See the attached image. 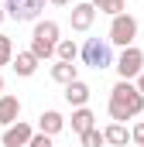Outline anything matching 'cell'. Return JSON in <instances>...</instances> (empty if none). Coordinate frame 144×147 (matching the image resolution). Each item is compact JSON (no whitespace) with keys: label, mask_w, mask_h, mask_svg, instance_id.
I'll return each mask as SVG.
<instances>
[{"label":"cell","mask_w":144,"mask_h":147,"mask_svg":"<svg viewBox=\"0 0 144 147\" xmlns=\"http://www.w3.org/2000/svg\"><path fill=\"white\" fill-rule=\"evenodd\" d=\"M141 113H144V96L137 92L134 82H124L120 79L110 89V120L113 123H127V120H134Z\"/></svg>","instance_id":"cell-1"},{"label":"cell","mask_w":144,"mask_h":147,"mask_svg":"<svg viewBox=\"0 0 144 147\" xmlns=\"http://www.w3.org/2000/svg\"><path fill=\"white\" fill-rule=\"evenodd\" d=\"M55 45H58V24L55 21H38L35 31H31V55H35L38 62H45V58H55Z\"/></svg>","instance_id":"cell-2"},{"label":"cell","mask_w":144,"mask_h":147,"mask_svg":"<svg viewBox=\"0 0 144 147\" xmlns=\"http://www.w3.org/2000/svg\"><path fill=\"white\" fill-rule=\"evenodd\" d=\"M82 62L89 65V69H96V72H103L113 65V51H110V41L107 38H86V45H82Z\"/></svg>","instance_id":"cell-3"},{"label":"cell","mask_w":144,"mask_h":147,"mask_svg":"<svg viewBox=\"0 0 144 147\" xmlns=\"http://www.w3.org/2000/svg\"><path fill=\"white\" fill-rule=\"evenodd\" d=\"M113 65H117V75H120L124 82H134V79L144 72V51L137 48V45H127Z\"/></svg>","instance_id":"cell-4"},{"label":"cell","mask_w":144,"mask_h":147,"mask_svg":"<svg viewBox=\"0 0 144 147\" xmlns=\"http://www.w3.org/2000/svg\"><path fill=\"white\" fill-rule=\"evenodd\" d=\"M134 38H137V17H130V14H117L113 21H110V45H120V48H127V45H134Z\"/></svg>","instance_id":"cell-5"},{"label":"cell","mask_w":144,"mask_h":147,"mask_svg":"<svg viewBox=\"0 0 144 147\" xmlns=\"http://www.w3.org/2000/svg\"><path fill=\"white\" fill-rule=\"evenodd\" d=\"M45 10V0H3V14L14 21H38Z\"/></svg>","instance_id":"cell-6"},{"label":"cell","mask_w":144,"mask_h":147,"mask_svg":"<svg viewBox=\"0 0 144 147\" xmlns=\"http://www.w3.org/2000/svg\"><path fill=\"white\" fill-rule=\"evenodd\" d=\"M69 21H72V31H89L93 21H96V7H93L89 0H86V3H72Z\"/></svg>","instance_id":"cell-7"},{"label":"cell","mask_w":144,"mask_h":147,"mask_svg":"<svg viewBox=\"0 0 144 147\" xmlns=\"http://www.w3.org/2000/svg\"><path fill=\"white\" fill-rule=\"evenodd\" d=\"M31 137H35L31 123L17 120V123H10V127L3 130V147H28V140H31Z\"/></svg>","instance_id":"cell-8"},{"label":"cell","mask_w":144,"mask_h":147,"mask_svg":"<svg viewBox=\"0 0 144 147\" xmlns=\"http://www.w3.org/2000/svg\"><path fill=\"white\" fill-rule=\"evenodd\" d=\"M89 92H93V89H89L82 79H72L69 86H65V103L79 110V106H86V103H89Z\"/></svg>","instance_id":"cell-9"},{"label":"cell","mask_w":144,"mask_h":147,"mask_svg":"<svg viewBox=\"0 0 144 147\" xmlns=\"http://www.w3.org/2000/svg\"><path fill=\"white\" fill-rule=\"evenodd\" d=\"M38 127H41L45 137H55V134L65 130V116H62L58 110H45V113H41V120H38Z\"/></svg>","instance_id":"cell-10"},{"label":"cell","mask_w":144,"mask_h":147,"mask_svg":"<svg viewBox=\"0 0 144 147\" xmlns=\"http://www.w3.org/2000/svg\"><path fill=\"white\" fill-rule=\"evenodd\" d=\"M17 116H21V99L17 96H0V127H10V123H17Z\"/></svg>","instance_id":"cell-11"},{"label":"cell","mask_w":144,"mask_h":147,"mask_svg":"<svg viewBox=\"0 0 144 147\" xmlns=\"http://www.w3.org/2000/svg\"><path fill=\"white\" fill-rule=\"evenodd\" d=\"M96 127V116H93V110L89 106H79V110H72V134H86V130H93Z\"/></svg>","instance_id":"cell-12"},{"label":"cell","mask_w":144,"mask_h":147,"mask_svg":"<svg viewBox=\"0 0 144 147\" xmlns=\"http://www.w3.org/2000/svg\"><path fill=\"white\" fill-rule=\"evenodd\" d=\"M10 62H14V72L24 75V79L38 72V58L31 55V51H17V58H10Z\"/></svg>","instance_id":"cell-13"},{"label":"cell","mask_w":144,"mask_h":147,"mask_svg":"<svg viewBox=\"0 0 144 147\" xmlns=\"http://www.w3.org/2000/svg\"><path fill=\"white\" fill-rule=\"evenodd\" d=\"M103 140L113 147H127V140H130V130L124 127V123H110L107 130H103Z\"/></svg>","instance_id":"cell-14"},{"label":"cell","mask_w":144,"mask_h":147,"mask_svg":"<svg viewBox=\"0 0 144 147\" xmlns=\"http://www.w3.org/2000/svg\"><path fill=\"white\" fill-rule=\"evenodd\" d=\"M52 79L62 82V86H69L72 79H79V69H75L72 62H55V65H52Z\"/></svg>","instance_id":"cell-15"},{"label":"cell","mask_w":144,"mask_h":147,"mask_svg":"<svg viewBox=\"0 0 144 147\" xmlns=\"http://www.w3.org/2000/svg\"><path fill=\"white\" fill-rule=\"evenodd\" d=\"M55 58H58V62H75V58H79L75 41H69V38H58V45H55Z\"/></svg>","instance_id":"cell-16"},{"label":"cell","mask_w":144,"mask_h":147,"mask_svg":"<svg viewBox=\"0 0 144 147\" xmlns=\"http://www.w3.org/2000/svg\"><path fill=\"white\" fill-rule=\"evenodd\" d=\"M10 58H14V41L0 34V65H10Z\"/></svg>","instance_id":"cell-17"},{"label":"cell","mask_w":144,"mask_h":147,"mask_svg":"<svg viewBox=\"0 0 144 147\" xmlns=\"http://www.w3.org/2000/svg\"><path fill=\"white\" fill-rule=\"evenodd\" d=\"M107 144V140H103V130H96V127H93V130H86V134H82V147H103Z\"/></svg>","instance_id":"cell-18"},{"label":"cell","mask_w":144,"mask_h":147,"mask_svg":"<svg viewBox=\"0 0 144 147\" xmlns=\"http://www.w3.org/2000/svg\"><path fill=\"white\" fill-rule=\"evenodd\" d=\"M100 10H103V14H110V17H117V14H127V0H107Z\"/></svg>","instance_id":"cell-19"},{"label":"cell","mask_w":144,"mask_h":147,"mask_svg":"<svg viewBox=\"0 0 144 147\" xmlns=\"http://www.w3.org/2000/svg\"><path fill=\"white\" fill-rule=\"evenodd\" d=\"M130 140H134L137 147H144V120H141V123H134V127H130Z\"/></svg>","instance_id":"cell-20"},{"label":"cell","mask_w":144,"mask_h":147,"mask_svg":"<svg viewBox=\"0 0 144 147\" xmlns=\"http://www.w3.org/2000/svg\"><path fill=\"white\" fill-rule=\"evenodd\" d=\"M28 147H52V137H45V134H35V137L28 140Z\"/></svg>","instance_id":"cell-21"},{"label":"cell","mask_w":144,"mask_h":147,"mask_svg":"<svg viewBox=\"0 0 144 147\" xmlns=\"http://www.w3.org/2000/svg\"><path fill=\"white\" fill-rule=\"evenodd\" d=\"M134 86H137V92H141V96H144V72L137 75V79H134Z\"/></svg>","instance_id":"cell-22"},{"label":"cell","mask_w":144,"mask_h":147,"mask_svg":"<svg viewBox=\"0 0 144 147\" xmlns=\"http://www.w3.org/2000/svg\"><path fill=\"white\" fill-rule=\"evenodd\" d=\"M48 3H55V7H69L72 0H48Z\"/></svg>","instance_id":"cell-23"},{"label":"cell","mask_w":144,"mask_h":147,"mask_svg":"<svg viewBox=\"0 0 144 147\" xmlns=\"http://www.w3.org/2000/svg\"><path fill=\"white\" fill-rule=\"evenodd\" d=\"M89 3H93V7H96V10H100V7H103V3H107V0H89Z\"/></svg>","instance_id":"cell-24"},{"label":"cell","mask_w":144,"mask_h":147,"mask_svg":"<svg viewBox=\"0 0 144 147\" xmlns=\"http://www.w3.org/2000/svg\"><path fill=\"white\" fill-rule=\"evenodd\" d=\"M3 17H7V14H3V3H0V24H3Z\"/></svg>","instance_id":"cell-25"},{"label":"cell","mask_w":144,"mask_h":147,"mask_svg":"<svg viewBox=\"0 0 144 147\" xmlns=\"http://www.w3.org/2000/svg\"><path fill=\"white\" fill-rule=\"evenodd\" d=\"M0 96H3V75H0Z\"/></svg>","instance_id":"cell-26"}]
</instances>
